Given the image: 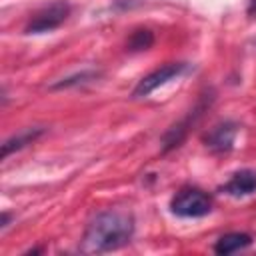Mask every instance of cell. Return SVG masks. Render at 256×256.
Here are the masks:
<instances>
[{"label": "cell", "mask_w": 256, "mask_h": 256, "mask_svg": "<svg viewBox=\"0 0 256 256\" xmlns=\"http://www.w3.org/2000/svg\"><path fill=\"white\" fill-rule=\"evenodd\" d=\"M134 234V218L126 210L100 212L86 228L80 250L84 254H102L122 248Z\"/></svg>", "instance_id": "6da1fadb"}, {"label": "cell", "mask_w": 256, "mask_h": 256, "mask_svg": "<svg viewBox=\"0 0 256 256\" xmlns=\"http://www.w3.org/2000/svg\"><path fill=\"white\" fill-rule=\"evenodd\" d=\"M170 210H172V214H176L180 218H200V216L210 214L212 200L206 192H202L198 188H182L172 198Z\"/></svg>", "instance_id": "7a4b0ae2"}, {"label": "cell", "mask_w": 256, "mask_h": 256, "mask_svg": "<svg viewBox=\"0 0 256 256\" xmlns=\"http://www.w3.org/2000/svg\"><path fill=\"white\" fill-rule=\"evenodd\" d=\"M70 14V4L64 0H56L52 4L42 6L38 12H34V16L28 20L24 32L26 34H42V32H50L54 28H58Z\"/></svg>", "instance_id": "3957f363"}, {"label": "cell", "mask_w": 256, "mask_h": 256, "mask_svg": "<svg viewBox=\"0 0 256 256\" xmlns=\"http://www.w3.org/2000/svg\"><path fill=\"white\" fill-rule=\"evenodd\" d=\"M184 70H186V64H182V62L164 64V66L156 68L154 72H150L148 76H144V78L138 82V86L134 88L132 96H134V98H142V96H148V94H150V92H154L158 86H164V84H166V82H170L172 78L180 76Z\"/></svg>", "instance_id": "277c9868"}, {"label": "cell", "mask_w": 256, "mask_h": 256, "mask_svg": "<svg viewBox=\"0 0 256 256\" xmlns=\"http://www.w3.org/2000/svg\"><path fill=\"white\" fill-rule=\"evenodd\" d=\"M222 192H226L234 198L254 194L256 192V170H240V172L232 174V178L222 186Z\"/></svg>", "instance_id": "5b68a950"}, {"label": "cell", "mask_w": 256, "mask_h": 256, "mask_svg": "<svg viewBox=\"0 0 256 256\" xmlns=\"http://www.w3.org/2000/svg\"><path fill=\"white\" fill-rule=\"evenodd\" d=\"M234 136H236V126H234V124H220V126H216V128L208 134L206 142H208V146H210L212 150L224 152V150H230V148H232Z\"/></svg>", "instance_id": "8992f818"}, {"label": "cell", "mask_w": 256, "mask_h": 256, "mask_svg": "<svg viewBox=\"0 0 256 256\" xmlns=\"http://www.w3.org/2000/svg\"><path fill=\"white\" fill-rule=\"evenodd\" d=\"M252 244V238L244 232H230V234H224L216 244H214V252L216 254H232V252H238V250H244Z\"/></svg>", "instance_id": "52a82bcc"}, {"label": "cell", "mask_w": 256, "mask_h": 256, "mask_svg": "<svg viewBox=\"0 0 256 256\" xmlns=\"http://www.w3.org/2000/svg\"><path fill=\"white\" fill-rule=\"evenodd\" d=\"M40 134H42V130H40V128H34V130H26V132H20V134L8 138V140L2 144V158H6L8 154H12L14 150L24 148L26 144H32Z\"/></svg>", "instance_id": "ba28073f"}, {"label": "cell", "mask_w": 256, "mask_h": 256, "mask_svg": "<svg viewBox=\"0 0 256 256\" xmlns=\"http://www.w3.org/2000/svg\"><path fill=\"white\" fill-rule=\"evenodd\" d=\"M152 42H154L152 32L144 28V30H136V32H132V36L128 38V48H130L132 52H138V50H146V48H150Z\"/></svg>", "instance_id": "9c48e42d"}]
</instances>
